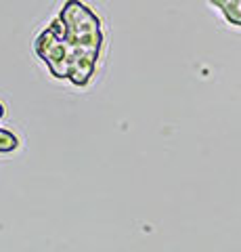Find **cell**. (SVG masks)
Returning a JSON list of instances; mask_svg holds the SVG:
<instances>
[{
  "mask_svg": "<svg viewBox=\"0 0 241 252\" xmlns=\"http://www.w3.org/2000/svg\"><path fill=\"white\" fill-rule=\"evenodd\" d=\"M57 21L72 46V65L67 80L76 86H86L95 76L99 53L103 46L101 19L80 0H67Z\"/></svg>",
  "mask_w": 241,
  "mask_h": 252,
  "instance_id": "obj_1",
  "label": "cell"
},
{
  "mask_svg": "<svg viewBox=\"0 0 241 252\" xmlns=\"http://www.w3.org/2000/svg\"><path fill=\"white\" fill-rule=\"evenodd\" d=\"M34 49L53 76L59 80H67L69 65H72V46H69L57 19H53L51 26H46V30L40 32V36L34 42Z\"/></svg>",
  "mask_w": 241,
  "mask_h": 252,
  "instance_id": "obj_2",
  "label": "cell"
},
{
  "mask_svg": "<svg viewBox=\"0 0 241 252\" xmlns=\"http://www.w3.org/2000/svg\"><path fill=\"white\" fill-rule=\"evenodd\" d=\"M19 147V137L9 128H0V154H11Z\"/></svg>",
  "mask_w": 241,
  "mask_h": 252,
  "instance_id": "obj_3",
  "label": "cell"
},
{
  "mask_svg": "<svg viewBox=\"0 0 241 252\" xmlns=\"http://www.w3.org/2000/svg\"><path fill=\"white\" fill-rule=\"evenodd\" d=\"M2 116H4V105L0 103V118H2Z\"/></svg>",
  "mask_w": 241,
  "mask_h": 252,
  "instance_id": "obj_4",
  "label": "cell"
}]
</instances>
